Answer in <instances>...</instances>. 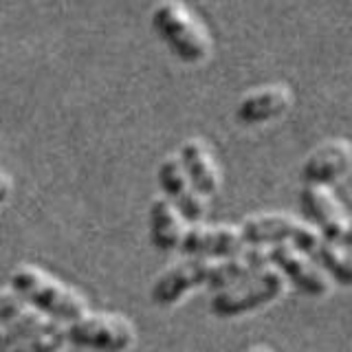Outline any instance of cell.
<instances>
[{"label": "cell", "instance_id": "20", "mask_svg": "<svg viewBox=\"0 0 352 352\" xmlns=\"http://www.w3.org/2000/svg\"><path fill=\"white\" fill-rule=\"evenodd\" d=\"M11 194V179L7 174L0 172V203H5Z\"/></svg>", "mask_w": 352, "mask_h": 352}, {"label": "cell", "instance_id": "11", "mask_svg": "<svg viewBox=\"0 0 352 352\" xmlns=\"http://www.w3.org/2000/svg\"><path fill=\"white\" fill-rule=\"evenodd\" d=\"M352 172V143L348 139H328L308 154L302 163V185L330 187Z\"/></svg>", "mask_w": 352, "mask_h": 352}, {"label": "cell", "instance_id": "18", "mask_svg": "<svg viewBox=\"0 0 352 352\" xmlns=\"http://www.w3.org/2000/svg\"><path fill=\"white\" fill-rule=\"evenodd\" d=\"M40 324H42V317L33 311L22 313L14 322L5 324V328L0 330V352H14Z\"/></svg>", "mask_w": 352, "mask_h": 352}, {"label": "cell", "instance_id": "16", "mask_svg": "<svg viewBox=\"0 0 352 352\" xmlns=\"http://www.w3.org/2000/svg\"><path fill=\"white\" fill-rule=\"evenodd\" d=\"M308 256L324 269V273L333 282L352 286V253L344 245L319 238L315 247L308 251Z\"/></svg>", "mask_w": 352, "mask_h": 352}, {"label": "cell", "instance_id": "22", "mask_svg": "<svg viewBox=\"0 0 352 352\" xmlns=\"http://www.w3.org/2000/svg\"><path fill=\"white\" fill-rule=\"evenodd\" d=\"M247 352H275L271 346H264V344H258V346H253V348H249Z\"/></svg>", "mask_w": 352, "mask_h": 352}, {"label": "cell", "instance_id": "12", "mask_svg": "<svg viewBox=\"0 0 352 352\" xmlns=\"http://www.w3.org/2000/svg\"><path fill=\"white\" fill-rule=\"evenodd\" d=\"M293 106V93L284 84L260 86L247 93L236 106V119L245 126H260L280 119Z\"/></svg>", "mask_w": 352, "mask_h": 352}, {"label": "cell", "instance_id": "7", "mask_svg": "<svg viewBox=\"0 0 352 352\" xmlns=\"http://www.w3.org/2000/svg\"><path fill=\"white\" fill-rule=\"evenodd\" d=\"M157 181L165 198L179 209L187 225H203V220L209 214V198L192 185L179 154H172V157H165L161 161Z\"/></svg>", "mask_w": 352, "mask_h": 352}, {"label": "cell", "instance_id": "21", "mask_svg": "<svg viewBox=\"0 0 352 352\" xmlns=\"http://www.w3.org/2000/svg\"><path fill=\"white\" fill-rule=\"evenodd\" d=\"M341 245H344V247L352 253V216H350V225H348V231H346L344 240H341Z\"/></svg>", "mask_w": 352, "mask_h": 352}, {"label": "cell", "instance_id": "14", "mask_svg": "<svg viewBox=\"0 0 352 352\" xmlns=\"http://www.w3.org/2000/svg\"><path fill=\"white\" fill-rule=\"evenodd\" d=\"M269 249L264 247H249L242 253L234 258L214 262L212 269V278H209V286L214 293H220L225 289H231V286L242 284L245 280L253 278L258 271H262L264 267H269Z\"/></svg>", "mask_w": 352, "mask_h": 352}, {"label": "cell", "instance_id": "1", "mask_svg": "<svg viewBox=\"0 0 352 352\" xmlns=\"http://www.w3.org/2000/svg\"><path fill=\"white\" fill-rule=\"evenodd\" d=\"M11 286L22 300L31 302L38 311L60 319V322L73 324L86 315L88 302L82 293L36 267H20L11 275Z\"/></svg>", "mask_w": 352, "mask_h": 352}, {"label": "cell", "instance_id": "19", "mask_svg": "<svg viewBox=\"0 0 352 352\" xmlns=\"http://www.w3.org/2000/svg\"><path fill=\"white\" fill-rule=\"evenodd\" d=\"M22 315V297L18 293H0V324L14 322Z\"/></svg>", "mask_w": 352, "mask_h": 352}, {"label": "cell", "instance_id": "8", "mask_svg": "<svg viewBox=\"0 0 352 352\" xmlns=\"http://www.w3.org/2000/svg\"><path fill=\"white\" fill-rule=\"evenodd\" d=\"M249 249L240 225H190L181 242V253L187 258L220 262Z\"/></svg>", "mask_w": 352, "mask_h": 352}, {"label": "cell", "instance_id": "3", "mask_svg": "<svg viewBox=\"0 0 352 352\" xmlns=\"http://www.w3.org/2000/svg\"><path fill=\"white\" fill-rule=\"evenodd\" d=\"M286 289H289L286 278L273 264H269L242 284L214 293L209 300V311L220 319H236L275 304L286 293Z\"/></svg>", "mask_w": 352, "mask_h": 352}, {"label": "cell", "instance_id": "15", "mask_svg": "<svg viewBox=\"0 0 352 352\" xmlns=\"http://www.w3.org/2000/svg\"><path fill=\"white\" fill-rule=\"evenodd\" d=\"M187 223L179 214L168 198H157L150 205L148 212V234L150 242L157 251H176L181 249V242L185 238Z\"/></svg>", "mask_w": 352, "mask_h": 352}, {"label": "cell", "instance_id": "17", "mask_svg": "<svg viewBox=\"0 0 352 352\" xmlns=\"http://www.w3.org/2000/svg\"><path fill=\"white\" fill-rule=\"evenodd\" d=\"M66 341H69L66 328L51 319V322H42L14 352H62Z\"/></svg>", "mask_w": 352, "mask_h": 352}, {"label": "cell", "instance_id": "5", "mask_svg": "<svg viewBox=\"0 0 352 352\" xmlns=\"http://www.w3.org/2000/svg\"><path fill=\"white\" fill-rule=\"evenodd\" d=\"M69 341L93 352H128L137 341L132 322L117 313L84 315L66 328Z\"/></svg>", "mask_w": 352, "mask_h": 352}, {"label": "cell", "instance_id": "6", "mask_svg": "<svg viewBox=\"0 0 352 352\" xmlns=\"http://www.w3.org/2000/svg\"><path fill=\"white\" fill-rule=\"evenodd\" d=\"M214 262L201 258H187L174 264L165 273L154 280L150 289V300L159 308H172L181 304L190 293L198 289H207L209 278H212Z\"/></svg>", "mask_w": 352, "mask_h": 352}, {"label": "cell", "instance_id": "13", "mask_svg": "<svg viewBox=\"0 0 352 352\" xmlns=\"http://www.w3.org/2000/svg\"><path fill=\"white\" fill-rule=\"evenodd\" d=\"M179 159L183 163L187 176H190L192 185L203 196L212 198L220 192V185H223V170H220L212 146H209L205 139H201V137L187 139L181 146Z\"/></svg>", "mask_w": 352, "mask_h": 352}, {"label": "cell", "instance_id": "4", "mask_svg": "<svg viewBox=\"0 0 352 352\" xmlns=\"http://www.w3.org/2000/svg\"><path fill=\"white\" fill-rule=\"evenodd\" d=\"M249 247H275V245H293L302 253L311 251L315 242L322 238L315 227L306 220H300L289 214H253L240 225Z\"/></svg>", "mask_w": 352, "mask_h": 352}, {"label": "cell", "instance_id": "10", "mask_svg": "<svg viewBox=\"0 0 352 352\" xmlns=\"http://www.w3.org/2000/svg\"><path fill=\"white\" fill-rule=\"evenodd\" d=\"M300 209L304 220L319 231V236L341 245L350 225V214L330 187L304 185L300 192Z\"/></svg>", "mask_w": 352, "mask_h": 352}, {"label": "cell", "instance_id": "9", "mask_svg": "<svg viewBox=\"0 0 352 352\" xmlns=\"http://www.w3.org/2000/svg\"><path fill=\"white\" fill-rule=\"evenodd\" d=\"M269 262L284 275L286 282L308 297H326L333 291V280L324 269L293 245L269 247Z\"/></svg>", "mask_w": 352, "mask_h": 352}, {"label": "cell", "instance_id": "2", "mask_svg": "<svg viewBox=\"0 0 352 352\" xmlns=\"http://www.w3.org/2000/svg\"><path fill=\"white\" fill-rule=\"evenodd\" d=\"M152 27L183 62L198 64L212 53L207 29L179 0H161L152 11Z\"/></svg>", "mask_w": 352, "mask_h": 352}]
</instances>
